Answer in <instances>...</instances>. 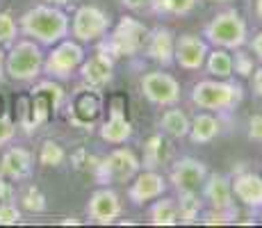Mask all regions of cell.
<instances>
[{
	"label": "cell",
	"mask_w": 262,
	"mask_h": 228,
	"mask_svg": "<svg viewBox=\"0 0 262 228\" xmlns=\"http://www.w3.org/2000/svg\"><path fill=\"white\" fill-rule=\"evenodd\" d=\"M18 28L41 46H55L69 34V16L57 5H37L21 16Z\"/></svg>",
	"instance_id": "1"
},
{
	"label": "cell",
	"mask_w": 262,
	"mask_h": 228,
	"mask_svg": "<svg viewBox=\"0 0 262 228\" xmlns=\"http://www.w3.org/2000/svg\"><path fill=\"white\" fill-rule=\"evenodd\" d=\"M242 96L244 91L239 85L226 82V78L201 80L191 89V103L201 110H233L235 105H239Z\"/></svg>",
	"instance_id": "2"
},
{
	"label": "cell",
	"mask_w": 262,
	"mask_h": 228,
	"mask_svg": "<svg viewBox=\"0 0 262 228\" xmlns=\"http://www.w3.org/2000/svg\"><path fill=\"white\" fill-rule=\"evenodd\" d=\"M5 71H7L9 78L18 80V82L39 78L43 71V53L39 44L30 42V39L16 42L5 57Z\"/></svg>",
	"instance_id": "3"
},
{
	"label": "cell",
	"mask_w": 262,
	"mask_h": 228,
	"mask_svg": "<svg viewBox=\"0 0 262 228\" xmlns=\"http://www.w3.org/2000/svg\"><path fill=\"white\" fill-rule=\"evenodd\" d=\"M150 30L144 23H139L133 16H121V21L114 28L112 37L107 42V53L112 57H130L137 55L139 50H144V46L148 44Z\"/></svg>",
	"instance_id": "4"
},
{
	"label": "cell",
	"mask_w": 262,
	"mask_h": 228,
	"mask_svg": "<svg viewBox=\"0 0 262 228\" xmlns=\"http://www.w3.org/2000/svg\"><path fill=\"white\" fill-rule=\"evenodd\" d=\"M205 37L219 48L237 50L246 44V23L235 9L219 12L216 16L205 25Z\"/></svg>",
	"instance_id": "5"
},
{
	"label": "cell",
	"mask_w": 262,
	"mask_h": 228,
	"mask_svg": "<svg viewBox=\"0 0 262 228\" xmlns=\"http://www.w3.org/2000/svg\"><path fill=\"white\" fill-rule=\"evenodd\" d=\"M142 162L130 149H117L107 158L98 160L94 167V174L98 176L100 182H130L139 174Z\"/></svg>",
	"instance_id": "6"
},
{
	"label": "cell",
	"mask_w": 262,
	"mask_h": 228,
	"mask_svg": "<svg viewBox=\"0 0 262 228\" xmlns=\"http://www.w3.org/2000/svg\"><path fill=\"white\" fill-rule=\"evenodd\" d=\"M64 100V89L53 80H43L30 91V103H32V130L48 123L59 110Z\"/></svg>",
	"instance_id": "7"
},
{
	"label": "cell",
	"mask_w": 262,
	"mask_h": 228,
	"mask_svg": "<svg viewBox=\"0 0 262 228\" xmlns=\"http://www.w3.org/2000/svg\"><path fill=\"white\" fill-rule=\"evenodd\" d=\"M84 62V50L78 42H69V39H62V42L55 44L53 53L43 59V71L50 75V78L64 80L73 73L80 64Z\"/></svg>",
	"instance_id": "8"
},
{
	"label": "cell",
	"mask_w": 262,
	"mask_h": 228,
	"mask_svg": "<svg viewBox=\"0 0 262 228\" xmlns=\"http://www.w3.org/2000/svg\"><path fill=\"white\" fill-rule=\"evenodd\" d=\"M110 30V16L105 9L96 7V5H82L75 9L71 32L75 42H98L100 37H105V32Z\"/></svg>",
	"instance_id": "9"
},
{
	"label": "cell",
	"mask_w": 262,
	"mask_h": 228,
	"mask_svg": "<svg viewBox=\"0 0 262 228\" xmlns=\"http://www.w3.org/2000/svg\"><path fill=\"white\" fill-rule=\"evenodd\" d=\"M125 108H128V98L123 94L110 96L107 100L110 119L100 128V137L107 144H123V141H128L133 137V123H130L128 114H125Z\"/></svg>",
	"instance_id": "10"
},
{
	"label": "cell",
	"mask_w": 262,
	"mask_h": 228,
	"mask_svg": "<svg viewBox=\"0 0 262 228\" xmlns=\"http://www.w3.org/2000/svg\"><path fill=\"white\" fill-rule=\"evenodd\" d=\"M142 94L155 105H176L180 100V85L169 73L148 71L142 78Z\"/></svg>",
	"instance_id": "11"
},
{
	"label": "cell",
	"mask_w": 262,
	"mask_h": 228,
	"mask_svg": "<svg viewBox=\"0 0 262 228\" xmlns=\"http://www.w3.org/2000/svg\"><path fill=\"white\" fill-rule=\"evenodd\" d=\"M103 112V98H100L98 89H82L75 91L71 103H69V119H71L73 126H80V128L92 130L94 121Z\"/></svg>",
	"instance_id": "12"
},
{
	"label": "cell",
	"mask_w": 262,
	"mask_h": 228,
	"mask_svg": "<svg viewBox=\"0 0 262 228\" xmlns=\"http://www.w3.org/2000/svg\"><path fill=\"white\" fill-rule=\"evenodd\" d=\"M208 57V44L199 39L196 34H180L176 39L173 62L185 71H199Z\"/></svg>",
	"instance_id": "13"
},
{
	"label": "cell",
	"mask_w": 262,
	"mask_h": 228,
	"mask_svg": "<svg viewBox=\"0 0 262 228\" xmlns=\"http://www.w3.org/2000/svg\"><path fill=\"white\" fill-rule=\"evenodd\" d=\"M208 178V169L201 160L196 158H183L171 169V182L178 192H199Z\"/></svg>",
	"instance_id": "14"
},
{
	"label": "cell",
	"mask_w": 262,
	"mask_h": 228,
	"mask_svg": "<svg viewBox=\"0 0 262 228\" xmlns=\"http://www.w3.org/2000/svg\"><path fill=\"white\" fill-rule=\"evenodd\" d=\"M80 75H82L87 87L100 91L103 87H107L114 75V57L107 50H98L87 62L80 64Z\"/></svg>",
	"instance_id": "15"
},
{
	"label": "cell",
	"mask_w": 262,
	"mask_h": 228,
	"mask_svg": "<svg viewBox=\"0 0 262 228\" xmlns=\"http://www.w3.org/2000/svg\"><path fill=\"white\" fill-rule=\"evenodd\" d=\"M121 212H123V205H121V199L114 190H96L92 196H89V205H87V215L89 219L98 221V224H112L114 219H119Z\"/></svg>",
	"instance_id": "16"
},
{
	"label": "cell",
	"mask_w": 262,
	"mask_h": 228,
	"mask_svg": "<svg viewBox=\"0 0 262 228\" xmlns=\"http://www.w3.org/2000/svg\"><path fill=\"white\" fill-rule=\"evenodd\" d=\"M164 192H167V180L155 169H146L142 174H137L128 187V196L135 203H146V201L160 199Z\"/></svg>",
	"instance_id": "17"
},
{
	"label": "cell",
	"mask_w": 262,
	"mask_h": 228,
	"mask_svg": "<svg viewBox=\"0 0 262 228\" xmlns=\"http://www.w3.org/2000/svg\"><path fill=\"white\" fill-rule=\"evenodd\" d=\"M32 171V153L21 146H12L0 158V176L9 180H23Z\"/></svg>",
	"instance_id": "18"
},
{
	"label": "cell",
	"mask_w": 262,
	"mask_h": 228,
	"mask_svg": "<svg viewBox=\"0 0 262 228\" xmlns=\"http://www.w3.org/2000/svg\"><path fill=\"white\" fill-rule=\"evenodd\" d=\"M203 194L214 210H233V182L224 174H210L203 182Z\"/></svg>",
	"instance_id": "19"
},
{
	"label": "cell",
	"mask_w": 262,
	"mask_h": 228,
	"mask_svg": "<svg viewBox=\"0 0 262 228\" xmlns=\"http://www.w3.org/2000/svg\"><path fill=\"white\" fill-rule=\"evenodd\" d=\"M173 48H176V39L173 32L169 28H155L148 34V44H146V53L153 62L169 67L173 64Z\"/></svg>",
	"instance_id": "20"
},
{
	"label": "cell",
	"mask_w": 262,
	"mask_h": 228,
	"mask_svg": "<svg viewBox=\"0 0 262 228\" xmlns=\"http://www.w3.org/2000/svg\"><path fill=\"white\" fill-rule=\"evenodd\" d=\"M230 182H233V194L244 205L262 208V176L244 171V174L235 176V180H230Z\"/></svg>",
	"instance_id": "21"
},
{
	"label": "cell",
	"mask_w": 262,
	"mask_h": 228,
	"mask_svg": "<svg viewBox=\"0 0 262 228\" xmlns=\"http://www.w3.org/2000/svg\"><path fill=\"white\" fill-rule=\"evenodd\" d=\"M221 133V121L212 114H196L189 121V137L194 144H208Z\"/></svg>",
	"instance_id": "22"
},
{
	"label": "cell",
	"mask_w": 262,
	"mask_h": 228,
	"mask_svg": "<svg viewBox=\"0 0 262 228\" xmlns=\"http://www.w3.org/2000/svg\"><path fill=\"white\" fill-rule=\"evenodd\" d=\"M171 158V144L162 135H150L144 144V167L155 169Z\"/></svg>",
	"instance_id": "23"
},
{
	"label": "cell",
	"mask_w": 262,
	"mask_h": 228,
	"mask_svg": "<svg viewBox=\"0 0 262 228\" xmlns=\"http://www.w3.org/2000/svg\"><path fill=\"white\" fill-rule=\"evenodd\" d=\"M160 128H162V133H167L169 137H176V139H178V137L189 135V119L183 110L171 108L162 114V119H160Z\"/></svg>",
	"instance_id": "24"
},
{
	"label": "cell",
	"mask_w": 262,
	"mask_h": 228,
	"mask_svg": "<svg viewBox=\"0 0 262 228\" xmlns=\"http://www.w3.org/2000/svg\"><path fill=\"white\" fill-rule=\"evenodd\" d=\"M150 221L155 226H176L180 221L178 215V201L173 199H160L150 208Z\"/></svg>",
	"instance_id": "25"
},
{
	"label": "cell",
	"mask_w": 262,
	"mask_h": 228,
	"mask_svg": "<svg viewBox=\"0 0 262 228\" xmlns=\"http://www.w3.org/2000/svg\"><path fill=\"white\" fill-rule=\"evenodd\" d=\"M205 67H208V73L214 78H230L233 75V55L226 48H216L212 53H208Z\"/></svg>",
	"instance_id": "26"
},
{
	"label": "cell",
	"mask_w": 262,
	"mask_h": 228,
	"mask_svg": "<svg viewBox=\"0 0 262 228\" xmlns=\"http://www.w3.org/2000/svg\"><path fill=\"white\" fill-rule=\"evenodd\" d=\"M201 199L196 192H180V201H178V215H180V221H185V224H191V221H196V217H199L201 212Z\"/></svg>",
	"instance_id": "27"
},
{
	"label": "cell",
	"mask_w": 262,
	"mask_h": 228,
	"mask_svg": "<svg viewBox=\"0 0 262 228\" xmlns=\"http://www.w3.org/2000/svg\"><path fill=\"white\" fill-rule=\"evenodd\" d=\"M18 201L28 212H43L46 210V196L37 185H25L18 192Z\"/></svg>",
	"instance_id": "28"
},
{
	"label": "cell",
	"mask_w": 262,
	"mask_h": 228,
	"mask_svg": "<svg viewBox=\"0 0 262 228\" xmlns=\"http://www.w3.org/2000/svg\"><path fill=\"white\" fill-rule=\"evenodd\" d=\"M150 7L158 14H176V16H183L189 14L196 7V0H153Z\"/></svg>",
	"instance_id": "29"
},
{
	"label": "cell",
	"mask_w": 262,
	"mask_h": 228,
	"mask_svg": "<svg viewBox=\"0 0 262 228\" xmlns=\"http://www.w3.org/2000/svg\"><path fill=\"white\" fill-rule=\"evenodd\" d=\"M64 158H67L64 149L53 139H46L41 144V149H39V162H41V167H59L64 162Z\"/></svg>",
	"instance_id": "30"
},
{
	"label": "cell",
	"mask_w": 262,
	"mask_h": 228,
	"mask_svg": "<svg viewBox=\"0 0 262 228\" xmlns=\"http://www.w3.org/2000/svg\"><path fill=\"white\" fill-rule=\"evenodd\" d=\"M14 116L16 123L25 130H32V103H30V94H18L14 98Z\"/></svg>",
	"instance_id": "31"
},
{
	"label": "cell",
	"mask_w": 262,
	"mask_h": 228,
	"mask_svg": "<svg viewBox=\"0 0 262 228\" xmlns=\"http://www.w3.org/2000/svg\"><path fill=\"white\" fill-rule=\"evenodd\" d=\"M16 34H18V25L14 21V16L7 12H0V46L14 44Z\"/></svg>",
	"instance_id": "32"
},
{
	"label": "cell",
	"mask_w": 262,
	"mask_h": 228,
	"mask_svg": "<svg viewBox=\"0 0 262 228\" xmlns=\"http://www.w3.org/2000/svg\"><path fill=\"white\" fill-rule=\"evenodd\" d=\"M21 221V210L16 208V203L3 201L0 203V226H14Z\"/></svg>",
	"instance_id": "33"
},
{
	"label": "cell",
	"mask_w": 262,
	"mask_h": 228,
	"mask_svg": "<svg viewBox=\"0 0 262 228\" xmlns=\"http://www.w3.org/2000/svg\"><path fill=\"white\" fill-rule=\"evenodd\" d=\"M237 217V212H226V210H208L203 215V224H208V226H212V224H230V221Z\"/></svg>",
	"instance_id": "34"
},
{
	"label": "cell",
	"mask_w": 262,
	"mask_h": 228,
	"mask_svg": "<svg viewBox=\"0 0 262 228\" xmlns=\"http://www.w3.org/2000/svg\"><path fill=\"white\" fill-rule=\"evenodd\" d=\"M233 71L239 75H251L253 73V59L249 57L246 53H242L237 48V53H235V59H233Z\"/></svg>",
	"instance_id": "35"
},
{
	"label": "cell",
	"mask_w": 262,
	"mask_h": 228,
	"mask_svg": "<svg viewBox=\"0 0 262 228\" xmlns=\"http://www.w3.org/2000/svg\"><path fill=\"white\" fill-rule=\"evenodd\" d=\"M14 135H16V126H14V121L9 119L7 114L0 119V146L7 144V141L14 139Z\"/></svg>",
	"instance_id": "36"
},
{
	"label": "cell",
	"mask_w": 262,
	"mask_h": 228,
	"mask_svg": "<svg viewBox=\"0 0 262 228\" xmlns=\"http://www.w3.org/2000/svg\"><path fill=\"white\" fill-rule=\"evenodd\" d=\"M249 137L255 141H262V114L253 116V119L249 121Z\"/></svg>",
	"instance_id": "37"
},
{
	"label": "cell",
	"mask_w": 262,
	"mask_h": 228,
	"mask_svg": "<svg viewBox=\"0 0 262 228\" xmlns=\"http://www.w3.org/2000/svg\"><path fill=\"white\" fill-rule=\"evenodd\" d=\"M121 3H123L128 9H135V12H139V9L150 7V5H153V0H121Z\"/></svg>",
	"instance_id": "38"
},
{
	"label": "cell",
	"mask_w": 262,
	"mask_h": 228,
	"mask_svg": "<svg viewBox=\"0 0 262 228\" xmlns=\"http://www.w3.org/2000/svg\"><path fill=\"white\" fill-rule=\"evenodd\" d=\"M251 50H253L255 57H258L260 62H262V30H260L258 34H255L253 39H251Z\"/></svg>",
	"instance_id": "39"
},
{
	"label": "cell",
	"mask_w": 262,
	"mask_h": 228,
	"mask_svg": "<svg viewBox=\"0 0 262 228\" xmlns=\"http://www.w3.org/2000/svg\"><path fill=\"white\" fill-rule=\"evenodd\" d=\"M253 91L262 98V67L253 71Z\"/></svg>",
	"instance_id": "40"
},
{
	"label": "cell",
	"mask_w": 262,
	"mask_h": 228,
	"mask_svg": "<svg viewBox=\"0 0 262 228\" xmlns=\"http://www.w3.org/2000/svg\"><path fill=\"white\" fill-rule=\"evenodd\" d=\"M5 57H7V55H5V50H3V46H0V80L5 78Z\"/></svg>",
	"instance_id": "41"
},
{
	"label": "cell",
	"mask_w": 262,
	"mask_h": 228,
	"mask_svg": "<svg viewBox=\"0 0 262 228\" xmlns=\"http://www.w3.org/2000/svg\"><path fill=\"white\" fill-rule=\"evenodd\" d=\"M255 14L262 18V0H255Z\"/></svg>",
	"instance_id": "42"
},
{
	"label": "cell",
	"mask_w": 262,
	"mask_h": 228,
	"mask_svg": "<svg viewBox=\"0 0 262 228\" xmlns=\"http://www.w3.org/2000/svg\"><path fill=\"white\" fill-rule=\"evenodd\" d=\"M43 3H48V5H67L69 0H43Z\"/></svg>",
	"instance_id": "43"
},
{
	"label": "cell",
	"mask_w": 262,
	"mask_h": 228,
	"mask_svg": "<svg viewBox=\"0 0 262 228\" xmlns=\"http://www.w3.org/2000/svg\"><path fill=\"white\" fill-rule=\"evenodd\" d=\"M5 114H7V112H5V100H3V96H0V119H3Z\"/></svg>",
	"instance_id": "44"
},
{
	"label": "cell",
	"mask_w": 262,
	"mask_h": 228,
	"mask_svg": "<svg viewBox=\"0 0 262 228\" xmlns=\"http://www.w3.org/2000/svg\"><path fill=\"white\" fill-rule=\"evenodd\" d=\"M212 3H228V0H212Z\"/></svg>",
	"instance_id": "45"
},
{
	"label": "cell",
	"mask_w": 262,
	"mask_h": 228,
	"mask_svg": "<svg viewBox=\"0 0 262 228\" xmlns=\"http://www.w3.org/2000/svg\"><path fill=\"white\" fill-rule=\"evenodd\" d=\"M260 219H262V217H260Z\"/></svg>",
	"instance_id": "46"
}]
</instances>
